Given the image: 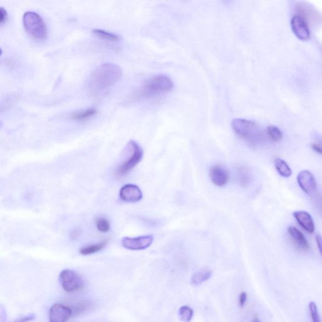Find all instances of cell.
I'll list each match as a JSON object with an SVG mask.
<instances>
[{"instance_id": "1", "label": "cell", "mask_w": 322, "mask_h": 322, "mask_svg": "<svg viewBox=\"0 0 322 322\" xmlns=\"http://www.w3.org/2000/svg\"><path fill=\"white\" fill-rule=\"evenodd\" d=\"M122 75V70L118 65L106 63L97 67L91 73L88 82L90 94L98 97L117 83Z\"/></svg>"}, {"instance_id": "2", "label": "cell", "mask_w": 322, "mask_h": 322, "mask_svg": "<svg viewBox=\"0 0 322 322\" xmlns=\"http://www.w3.org/2000/svg\"><path fill=\"white\" fill-rule=\"evenodd\" d=\"M233 132L246 141L251 148H259L265 142V135L255 122L246 119H234L232 122Z\"/></svg>"}, {"instance_id": "3", "label": "cell", "mask_w": 322, "mask_h": 322, "mask_svg": "<svg viewBox=\"0 0 322 322\" xmlns=\"http://www.w3.org/2000/svg\"><path fill=\"white\" fill-rule=\"evenodd\" d=\"M174 84L171 79L165 75L153 77L145 81L132 96L133 100H137L155 97L171 91Z\"/></svg>"}, {"instance_id": "4", "label": "cell", "mask_w": 322, "mask_h": 322, "mask_svg": "<svg viewBox=\"0 0 322 322\" xmlns=\"http://www.w3.org/2000/svg\"><path fill=\"white\" fill-rule=\"evenodd\" d=\"M23 24L30 37L37 41H43L48 37V29L43 18L34 11H27L23 16Z\"/></svg>"}, {"instance_id": "5", "label": "cell", "mask_w": 322, "mask_h": 322, "mask_svg": "<svg viewBox=\"0 0 322 322\" xmlns=\"http://www.w3.org/2000/svg\"><path fill=\"white\" fill-rule=\"evenodd\" d=\"M127 150L128 157L120 164L116 170V175L122 177L127 174L131 170L141 162L143 158V150L136 142L130 141L127 144Z\"/></svg>"}, {"instance_id": "6", "label": "cell", "mask_w": 322, "mask_h": 322, "mask_svg": "<svg viewBox=\"0 0 322 322\" xmlns=\"http://www.w3.org/2000/svg\"><path fill=\"white\" fill-rule=\"evenodd\" d=\"M60 283L66 292L72 293L83 288L84 282L82 277L71 269L62 270L59 275Z\"/></svg>"}, {"instance_id": "7", "label": "cell", "mask_w": 322, "mask_h": 322, "mask_svg": "<svg viewBox=\"0 0 322 322\" xmlns=\"http://www.w3.org/2000/svg\"><path fill=\"white\" fill-rule=\"evenodd\" d=\"M153 240V235H150L135 238L125 237L122 240V245L129 250H144L151 246Z\"/></svg>"}, {"instance_id": "8", "label": "cell", "mask_w": 322, "mask_h": 322, "mask_svg": "<svg viewBox=\"0 0 322 322\" xmlns=\"http://www.w3.org/2000/svg\"><path fill=\"white\" fill-rule=\"evenodd\" d=\"M291 29L295 36L300 41L310 39V32L308 23L299 15H294L291 20Z\"/></svg>"}, {"instance_id": "9", "label": "cell", "mask_w": 322, "mask_h": 322, "mask_svg": "<svg viewBox=\"0 0 322 322\" xmlns=\"http://www.w3.org/2000/svg\"><path fill=\"white\" fill-rule=\"evenodd\" d=\"M72 311L70 308L60 303H55L50 310V322H67L72 317Z\"/></svg>"}, {"instance_id": "10", "label": "cell", "mask_w": 322, "mask_h": 322, "mask_svg": "<svg viewBox=\"0 0 322 322\" xmlns=\"http://www.w3.org/2000/svg\"><path fill=\"white\" fill-rule=\"evenodd\" d=\"M120 197L123 202L136 203L142 200V191L135 184H128L123 186L120 191Z\"/></svg>"}, {"instance_id": "11", "label": "cell", "mask_w": 322, "mask_h": 322, "mask_svg": "<svg viewBox=\"0 0 322 322\" xmlns=\"http://www.w3.org/2000/svg\"><path fill=\"white\" fill-rule=\"evenodd\" d=\"M300 187L306 194L312 195L316 190L317 183L314 175L307 170L301 171L297 176Z\"/></svg>"}, {"instance_id": "12", "label": "cell", "mask_w": 322, "mask_h": 322, "mask_svg": "<svg viewBox=\"0 0 322 322\" xmlns=\"http://www.w3.org/2000/svg\"><path fill=\"white\" fill-rule=\"evenodd\" d=\"M210 176L215 185L222 187L229 180V174L228 171L220 165H214L210 170Z\"/></svg>"}, {"instance_id": "13", "label": "cell", "mask_w": 322, "mask_h": 322, "mask_svg": "<svg viewBox=\"0 0 322 322\" xmlns=\"http://www.w3.org/2000/svg\"><path fill=\"white\" fill-rule=\"evenodd\" d=\"M293 216L300 224L301 227L307 232L313 233L315 232V223L311 215L305 211H297L294 212Z\"/></svg>"}, {"instance_id": "14", "label": "cell", "mask_w": 322, "mask_h": 322, "mask_svg": "<svg viewBox=\"0 0 322 322\" xmlns=\"http://www.w3.org/2000/svg\"><path fill=\"white\" fill-rule=\"evenodd\" d=\"M288 232L290 236L291 239H292L293 243L297 247V248L303 251H307L309 250L310 246L309 242L306 239L304 235L297 228L293 226H290L288 228Z\"/></svg>"}, {"instance_id": "15", "label": "cell", "mask_w": 322, "mask_h": 322, "mask_svg": "<svg viewBox=\"0 0 322 322\" xmlns=\"http://www.w3.org/2000/svg\"><path fill=\"white\" fill-rule=\"evenodd\" d=\"M296 9L299 12V15L301 17L304 18L306 22L310 21V22H318L322 20V17L321 14H319L318 11L313 10L312 7L307 5V4H300L296 6Z\"/></svg>"}, {"instance_id": "16", "label": "cell", "mask_w": 322, "mask_h": 322, "mask_svg": "<svg viewBox=\"0 0 322 322\" xmlns=\"http://www.w3.org/2000/svg\"><path fill=\"white\" fill-rule=\"evenodd\" d=\"M97 113V109L94 108H91L84 110L74 112L71 115L70 118L72 120L79 121V122H83L90 119V118L94 116Z\"/></svg>"}, {"instance_id": "17", "label": "cell", "mask_w": 322, "mask_h": 322, "mask_svg": "<svg viewBox=\"0 0 322 322\" xmlns=\"http://www.w3.org/2000/svg\"><path fill=\"white\" fill-rule=\"evenodd\" d=\"M212 272L211 270L204 269L195 272L191 277V284L194 286L200 285L211 278Z\"/></svg>"}, {"instance_id": "18", "label": "cell", "mask_w": 322, "mask_h": 322, "mask_svg": "<svg viewBox=\"0 0 322 322\" xmlns=\"http://www.w3.org/2000/svg\"><path fill=\"white\" fill-rule=\"evenodd\" d=\"M238 179L240 185L246 187L251 183L252 176L250 170L246 166H240L237 171Z\"/></svg>"}, {"instance_id": "19", "label": "cell", "mask_w": 322, "mask_h": 322, "mask_svg": "<svg viewBox=\"0 0 322 322\" xmlns=\"http://www.w3.org/2000/svg\"><path fill=\"white\" fill-rule=\"evenodd\" d=\"M275 167L278 172V173L281 176L284 177V178H289L291 176V170L290 167L287 163L283 160L280 158H277L274 161Z\"/></svg>"}, {"instance_id": "20", "label": "cell", "mask_w": 322, "mask_h": 322, "mask_svg": "<svg viewBox=\"0 0 322 322\" xmlns=\"http://www.w3.org/2000/svg\"><path fill=\"white\" fill-rule=\"evenodd\" d=\"M107 243H108V241H104L100 242V243L83 247L80 249L79 253L83 256H88L97 253L98 252L102 251L107 246Z\"/></svg>"}, {"instance_id": "21", "label": "cell", "mask_w": 322, "mask_h": 322, "mask_svg": "<svg viewBox=\"0 0 322 322\" xmlns=\"http://www.w3.org/2000/svg\"><path fill=\"white\" fill-rule=\"evenodd\" d=\"M179 319L183 322H190L194 316V312L189 306H182L179 309Z\"/></svg>"}, {"instance_id": "22", "label": "cell", "mask_w": 322, "mask_h": 322, "mask_svg": "<svg viewBox=\"0 0 322 322\" xmlns=\"http://www.w3.org/2000/svg\"><path fill=\"white\" fill-rule=\"evenodd\" d=\"M93 32L96 36L99 37L100 38L102 39L107 40V41L111 42H117L120 40V37L118 35L111 33L106 30L102 29H93Z\"/></svg>"}, {"instance_id": "23", "label": "cell", "mask_w": 322, "mask_h": 322, "mask_svg": "<svg viewBox=\"0 0 322 322\" xmlns=\"http://www.w3.org/2000/svg\"><path fill=\"white\" fill-rule=\"evenodd\" d=\"M267 133L269 138L275 142L281 141L283 139V133L279 128L275 127V126H269L267 128Z\"/></svg>"}, {"instance_id": "24", "label": "cell", "mask_w": 322, "mask_h": 322, "mask_svg": "<svg viewBox=\"0 0 322 322\" xmlns=\"http://www.w3.org/2000/svg\"><path fill=\"white\" fill-rule=\"evenodd\" d=\"M309 310L312 322H322L320 316L318 307L314 302H310L309 304Z\"/></svg>"}, {"instance_id": "25", "label": "cell", "mask_w": 322, "mask_h": 322, "mask_svg": "<svg viewBox=\"0 0 322 322\" xmlns=\"http://www.w3.org/2000/svg\"><path fill=\"white\" fill-rule=\"evenodd\" d=\"M96 226H97V229L103 233L108 232L110 229V223L107 219L105 218H98Z\"/></svg>"}, {"instance_id": "26", "label": "cell", "mask_w": 322, "mask_h": 322, "mask_svg": "<svg viewBox=\"0 0 322 322\" xmlns=\"http://www.w3.org/2000/svg\"><path fill=\"white\" fill-rule=\"evenodd\" d=\"M313 150L316 151L317 153L322 155V139L317 140L316 142L312 144Z\"/></svg>"}, {"instance_id": "27", "label": "cell", "mask_w": 322, "mask_h": 322, "mask_svg": "<svg viewBox=\"0 0 322 322\" xmlns=\"http://www.w3.org/2000/svg\"><path fill=\"white\" fill-rule=\"evenodd\" d=\"M8 20V13H7L5 9L1 7L0 8V23L3 24L6 21Z\"/></svg>"}, {"instance_id": "28", "label": "cell", "mask_w": 322, "mask_h": 322, "mask_svg": "<svg viewBox=\"0 0 322 322\" xmlns=\"http://www.w3.org/2000/svg\"><path fill=\"white\" fill-rule=\"evenodd\" d=\"M35 319V315L30 314L28 315L27 316H24L21 317V318L17 319L15 320V321L13 322H29L33 321Z\"/></svg>"}, {"instance_id": "29", "label": "cell", "mask_w": 322, "mask_h": 322, "mask_svg": "<svg viewBox=\"0 0 322 322\" xmlns=\"http://www.w3.org/2000/svg\"><path fill=\"white\" fill-rule=\"evenodd\" d=\"M247 295L246 292L240 294L239 296V305L240 307H243L247 302Z\"/></svg>"}, {"instance_id": "30", "label": "cell", "mask_w": 322, "mask_h": 322, "mask_svg": "<svg viewBox=\"0 0 322 322\" xmlns=\"http://www.w3.org/2000/svg\"><path fill=\"white\" fill-rule=\"evenodd\" d=\"M81 231L79 229H74L72 230L71 233H70V238L72 240H77L79 239V237L81 236Z\"/></svg>"}, {"instance_id": "31", "label": "cell", "mask_w": 322, "mask_h": 322, "mask_svg": "<svg viewBox=\"0 0 322 322\" xmlns=\"http://www.w3.org/2000/svg\"><path fill=\"white\" fill-rule=\"evenodd\" d=\"M316 242L320 254H321L322 258V237L321 235L318 234L316 235Z\"/></svg>"}, {"instance_id": "32", "label": "cell", "mask_w": 322, "mask_h": 322, "mask_svg": "<svg viewBox=\"0 0 322 322\" xmlns=\"http://www.w3.org/2000/svg\"><path fill=\"white\" fill-rule=\"evenodd\" d=\"M254 322H260V321H259V320L256 319V320H255V321H254Z\"/></svg>"}]
</instances>
